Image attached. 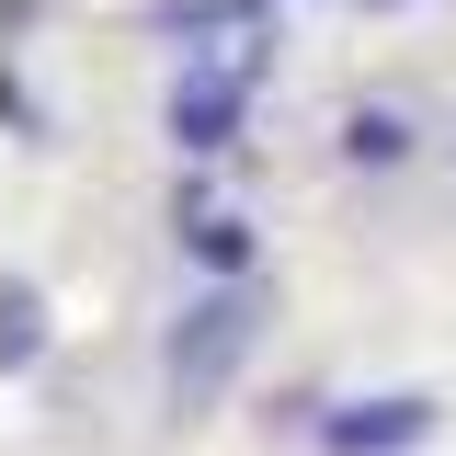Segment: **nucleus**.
<instances>
[{
  "label": "nucleus",
  "mask_w": 456,
  "mask_h": 456,
  "mask_svg": "<svg viewBox=\"0 0 456 456\" xmlns=\"http://www.w3.org/2000/svg\"><path fill=\"white\" fill-rule=\"evenodd\" d=\"M251 331H263V297H251V274H217L183 320H171L160 342V377H171V411H206V399L240 377V354H251Z\"/></svg>",
  "instance_id": "nucleus-1"
},
{
  "label": "nucleus",
  "mask_w": 456,
  "mask_h": 456,
  "mask_svg": "<svg viewBox=\"0 0 456 456\" xmlns=\"http://www.w3.org/2000/svg\"><path fill=\"white\" fill-rule=\"evenodd\" d=\"M251 80H263V35H240L228 57H183V80H171V149L217 160L240 137V114H251Z\"/></svg>",
  "instance_id": "nucleus-2"
},
{
  "label": "nucleus",
  "mask_w": 456,
  "mask_h": 456,
  "mask_svg": "<svg viewBox=\"0 0 456 456\" xmlns=\"http://www.w3.org/2000/svg\"><path fill=\"white\" fill-rule=\"evenodd\" d=\"M434 434V388H388V399H342L331 422H320V445L331 456H399Z\"/></svg>",
  "instance_id": "nucleus-3"
},
{
  "label": "nucleus",
  "mask_w": 456,
  "mask_h": 456,
  "mask_svg": "<svg viewBox=\"0 0 456 456\" xmlns=\"http://www.w3.org/2000/svg\"><path fill=\"white\" fill-rule=\"evenodd\" d=\"M183 251H194L206 274H251V228L217 217V206H194V217H183Z\"/></svg>",
  "instance_id": "nucleus-4"
},
{
  "label": "nucleus",
  "mask_w": 456,
  "mask_h": 456,
  "mask_svg": "<svg viewBox=\"0 0 456 456\" xmlns=\"http://www.w3.org/2000/svg\"><path fill=\"white\" fill-rule=\"evenodd\" d=\"M342 160H377V171L411 160V126H399L388 103H354V114H342Z\"/></svg>",
  "instance_id": "nucleus-5"
},
{
  "label": "nucleus",
  "mask_w": 456,
  "mask_h": 456,
  "mask_svg": "<svg viewBox=\"0 0 456 456\" xmlns=\"http://www.w3.org/2000/svg\"><path fill=\"white\" fill-rule=\"evenodd\" d=\"M35 342H46V297H35V285H12V342H0V354H12V365H35Z\"/></svg>",
  "instance_id": "nucleus-6"
},
{
  "label": "nucleus",
  "mask_w": 456,
  "mask_h": 456,
  "mask_svg": "<svg viewBox=\"0 0 456 456\" xmlns=\"http://www.w3.org/2000/svg\"><path fill=\"white\" fill-rule=\"evenodd\" d=\"M365 12H411V0H365Z\"/></svg>",
  "instance_id": "nucleus-7"
}]
</instances>
